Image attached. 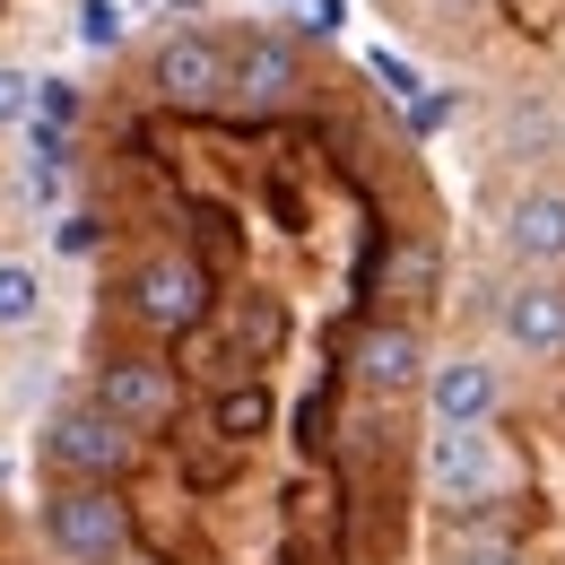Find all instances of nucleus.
<instances>
[{
  "label": "nucleus",
  "instance_id": "f257e3e1",
  "mask_svg": "<svg viewBox=\"0 0 565 565\" xmlns=\"http://www.w3.org/2000/svg\"><path fill=\"white\" fill-rule=\"evenodd\" d=\"M44 531H53V548L71 565H122L131 557V504H122V488L71 479V488L44 504Z\"/></svg>",
  "mask_w": 565,
  "mask_h": 565
},
{
  "label": "nucleus",
  "instance_id": "f03ea898",
  "mask_svg": "<svg viewBox=\"0 0 565 565\" xmlns=\"http://www.w3.org/2000/svg\"><path fill=\"white\" fill-rule=\"evenodd\" d=\"M426 488L444 504H495L513 488V461H504V444L488 426H435L426 435Z\"/></svg>",
  "mask_w": 565,
  "mask_h": 565
},
{
  "label": "nucleus",
  "instance_id": "7ed1b4c3",
  "mask_svg": "<svg viewBox=\"0 0 565 565\" xmlns=\"http://www.w3.org/2000/svg\"><path fill=\"white\" fill-rule=\"evenodd\" d=\"M44 452H53L71 479H87V488H114V479L140 461V435H131L122 418H105L96 401H78V409H62V418H53Z\"/></svg>",
  "mask_w": 565,
  "mask_h": 565
},
{
  "label": "nucleus",
  "instance_id": "20e7f679",
  "mask_svg": "<svg viewBox=\"0 0 565 565\" xmlns=\"http://www.w3.org/2000/svg\"><path fill=\"white\" fill-rule=\"evenodd\" d=\"M131 313H140L148 331H201L210 322V270L192 262V253H148L140 270H131Z\"/></svg>",
  "mask_w": 565,
  "mask_h": 565
},
{
  "label": "nucleus",
  "instance_id": "39448f33",
  "mask_svg": "<svg viewBox=\"0 0 565 565\" xmlns=\"http://www.w3.org/2000/svg\"><path fill=\"white\" fill-rule=\"evenodd\" d=\"M157 96L166 105H217V96H235V53L217 44V35H201V26H183V35H166L157 44Z\"/></svg>",
  "mask_w": 565,
  "mask_h": 565
},
{
  "label": "nucleus",
  "instance_id": "423d86ee",
  "mask_svg": "<svg viewBox=\"0 0 565 565\" xmlns=\"http://www.w3.org/2000/svg\"><path fill=\"white\" fill-rule=\"evenodd\" d=\"M504 262L513 270H531V279H548V270H565V183H531L513 210H504Z\"/></svg>",
  "mask_w": 565,
  "mask_h": 565
},
{
  "label": "nucleus",
  "instance_id": "0eeeda50",
  "mask_svg": "<svg viewBox=\"0 0 565 565\" xmlns=\"http://www.w3.org/2000/svg\"><path fill=\"white\" fill-rule=\"evenodd\" d=\"M105 418H122L131 435L140 426H157V418H174V374L157 365V356H105L96 365V392H87Z\"/></svg>",
  "mask_w": 565,
  "mask_h": 565
},
{
  "label": "nucleus",
  "instance_id": "6e6552de",
  "mask_svg": "<svg viewBox=\"0 0 565 565\" xmlns=\"http://www.w3.org/2000/svg\"><path fill=\"white\" fill-rule=\"evenodd\" d=\"M495 401H504V383H495L488 356H452V365L426 374V409H435V426H488Z\"/></svg>",
  "mask_w": 565,
  "mask_h": 565
},
{
  "label": "nucleus",
  "instance_id": "1a4fd4ad",
  "mask_svg": "<svg viewBox=\"0 0 565 565\" xmlns=\"http://www.w3.org/2000/svg\"><path fill=\"white\" fill-rule=\"evenodd\" d=\"M495 322L522 356H565V279H522Z\"/></svg>",
  "mask_w": 565,
  "mask_h": 565
},
{
  "label": "nucleus",
  "instance_id": "9d476101",
  "mask_svg": "<svg viewBox=\"0 0 565 565\" xmlns=\"http://www.w3.org/2000/svg\"><path fill=\"white\" fill-rule=\"evenodd\" d=\"M426 365L418 356V331H401V322H383V331H365L356 340V383L374 392V401H401V392H426Z\"/></svg>",
  "mask_w": 565,
  "mask_h": 565
},
{
  "label": "nucleus",
  "instance_id": "9b49d317",
  "mask_svg": "<svg viewBox=\"0 0 565 565\" xmlns=\"http://www.w3.org/2000/svg\"><path fill=\"white\" fill-rule=\"evenodd\" d=\"M287 96H296V53L279 35H244V53H235V105L244 114H279Z\"/></svg>",
  "mask_w": 565,
  "mask_h": 565
},
{
  "label": "nucleus",
  "instance_id": "f8f14e48",
  "mask_svg": "<svg viewBox=\"0 0 565 565\" xmlns=\"http://www.w3.org/2000/svg\"><path fill=\"white\" fill-rule=\"evenodd\" d=\"M35 313H44L35 262H0V331H35Z\"/></svg>",
  "mask_w": 565,
  "mask_h": 565
},
{
  "label": "nucleus",
  "instance_id": "ddd939ff",
  "mask_svg": "<svg viewBox=\"0 0 565 565\" xmlns=\"http://www.w3.org/2000/svg\"><path fill=\"white\" fill-rule=\"evenodd\" d=\"M217 435H235V444H244V435H262V426H270V392H262V383H235V392H217Z\"/></svg>",
  "mask_w": 565,
  "mask_h": 565
},
{
  "label": "nucleus",
  "instance_id": "4468645a",
  "mask_svg": "<svg viewBox=\"0 0 565 565\" xmlns=\"http://www.w3.org/2000/svg\"><path fill=\"white\" fill-rule=\"evenodd\" d=\"M35 105H44V87L18 71V62H0V131H18V122H35Z\"/></svg>",
  "mask_w": 565,
  "mask_h": 565
},
{
  "label": "nucleus",
  "instance_id": "2eb2a0df",
  "mask_svg": "<svg viewBox=\"0 0 565 565\" xmlns=\"http://www.w3.org/2000/svg\"><path fill=\"white\" fill-rule=\"evenodd\" d=\"M444 565H522V548H513V540H495V531H470V540H452V548H444Z\"/></svg>",
  "mask_w": 565,
  "mask_h": 565
},
{
  "label": "nucleus",
  "instance_id": "dca6fc26",
  "mask_svg": "<svg viewBox=\"0 0 565 565\" xmlns=\"http://www.w3.org/2000/svg\"><path fill=\"white\" fill-rule=\"evenodd\" d=\"M426 270H435V253H426V244H401L392 270H383V287H426Z\"/></svg>",
  "mask_w": 565,
  "mask_h": 565
},
{
  "label": "nucleus",
  "instance_id": "f3484780",
  "mask_svg": "<svg viewBox=\"0 0 565 565\" xmlns=\"http://www.w3.org/2000/svg\"><path fill=\"white\" fill-rule=\"evenodd\" d=\"M78 35H87V44H114V35H122V18H114V0H87V18H78Z\"/></svg>",
  "mask_w": 565,
  "mask_h": 565
},
{
  "label": "nucleus",
  "instance_id": "a211bd4d",
  "mask_svg": "<svg viewBox=\"0 0 565 565\" xmlns=\"http://www.w3.org/2000/svg\"><path fill=\"white\" fill-rule=\"evenodd\" d=\"M374 78H383L392 96H409V87H418V78H409V62H392V53H374Z\"/></svg>",
  "mask_w": 565,
  "mask_h": 565
},
{
  "label": "nucleus",
  "instance_id": "6ab92c4d",
  "mask_svg": "<svg viewBox=\"0 0 565 565\" xmlns=\"http://www.w3.org/2000/svg\"><path fill=\"white\" fill-rule=\"evenodd\" d=\"M122 565H166V557H140V548H131V557H122Z\"/></svg>",
  "mask_w": 565,
  "mask_h": 565
},
{
  "label": "nucleus",
  "instance_id": "aec40b11",
  "mask_svg": "<svg viewBox=\"0 0 565 565\" xmlns=\"http://www.w3.org/2000/svg\"><path fill=\"white\" fill-rule=\"evenodd\" d=\"M426 9H444V0H426ZM452 9H470V0H452Z\"/></svg>",
  "mask_w": 565,
  "mask_h": 565
}]
</instances>
